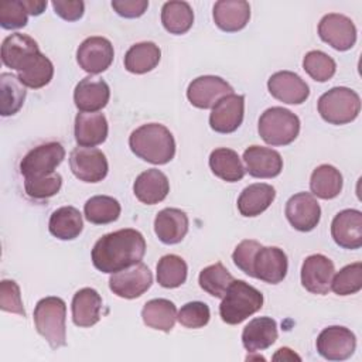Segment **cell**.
I'll return each instance as SVG.
<instances>
[{
  "instance_id": "obj_1",
  "label": "cell",
  "mask_w": 362,
  "mask_h": 362,
  "mask_svg": "<svg viewBox=\"0 0 362 362\" xmlns=\"http://www.w3.org/2000/svg\"><path fill=\"white\" fill-rule=\"evenodd\" d=\"M146 253L143 235L132 228L103 235L92 249V263L102 272L113 274L141 262Z\"/></svg>"
},
{
  "instance_id": "obj_2",
  "label": "cell",
  "mask_w": 362,
  "mask_h": 362,
  "mask_svg": "<svg viewBox=\"0 0 362 362\" xmlns=\"http://www.w3.org/2000/svg\"><path fill=\"white\" fill-rule=\"evenodd\" d=\"M129 146L139 158L157 165L170 163L175 156L174 136L161 123H147L133 130Z\"/></svg>"
},
{
  "instance_id": "obj_3",
  "label": "cell",
  "mask_w": 362,
  "mask_h": 362,
  "mask_svg": "<svg viewBox=\"0 0 362 362\" xmlns=\"http://www.w3.org/2000/svg\"><path fill=\"white\" fill-rule=\"evenodd\" d=\"M263 307V294L243 280H233L219 305L223 322L238 325Z\"/></svg>"
},
{
  "instance_id": "obj_4",
  "label": "cell",
  "mask_w": 362,
  "mask_h": 362,
  "mask_svg": "<svg viewBox=\"0 0 362 362\" xmlns=\"http://www.w3.org/2000/svg\"><path fill=\"white\" fill-rule=\"evenodd\" d=\"M66 304L62 298L49 296L41 298L34 308V324L37 332L52 349L66 345Z\"/></svg>"
},
{
  "instance_id": "obj_5",
  "label": "cell",
  "mask_w": 362,
  "mask_h": 362,
  "mask_svg": "<svg viewBox=\"0 0 362 362\" xmlns=\"http://www.w3.org/2000/svg\"><path fill=\"white\" fill-rule=\"evenodd\" d=\"M257 132L262 140L270 146H287L300 133V119L288 109L273 106L259 117Z\"/></svg>"
},
{
  "instance_id": "obj_6",
  "label": "cell",
  "mask_w": 362,
  "mask_h": 362,
  "mask_svg": "<svg viewBox=\"0 0 362 362\" xmlns=\"http://www.w3.org/2000/svg\"><path fill=\"white\" fill-rule=\"evenodd\" d=\"M318 113L329 124H346L354 122L361 110L359 95L346 88L335 86L318 99Z\"/></svg>"
},
{
  "instance_id": "obj_7",
  "label": "cell",
  "mask_w": 362,
  "mask_h": 362,
  "mask_svg": "<svg viewBox=\"0 0 362 362\" xmlns=\"http://www.w3.org/2000/svg\"><path fill=\"white\" fill-rule=\"evenodd\" d=\"M65 148L58 141H48L31 148L20 161V173L24 178H34L55 173L64 161Z\"/></svg>"
},
{
  "instance_id": "obj_8",
  "label": "cell",
  "mask_w": 362,
  "mask_h": 362,
  "mask_svg": "<svg viewBox=\"0 0 362 362\" xmlns=\"http://www.w3.org/2000/svg\"><path fill=\"white\" fill-rule=\"evenodd\" d=\"M153 284L150 269L139 262L127 269L116 272L109 279V288L120 298H137L144 294Z\"/></svg>"
},
{
  "instance_id": "obj_9",
  "label": "cell",
  "mask_w": 362,
  "mask_h": 362,
  "mask_svg": "<svg viewBox=\"0 0 362 362\" xmlns=\"http://www.w3.org/2000/svg\"><path fill=\"white\" fill-rule=\"evenodd\" d=\"M315 346L324 359L345 361L354 355L356 348V338L349 328L331 325L320 332Z\"/></svg>"
},
{
  "instance_id": "obj_10",
  "label": "cell",
  "mask_w": 362,
  "mask_h": 362,
  "mask_svg": "<svg viewBox=\"0 0 362 362\" xmlns=\"http://www.w3.org/2000/svg\"><path fill=\"white\" fill-rule=\"evenodd\" d=\"M72 174L83 182H99L109 171L106 156L93 147H76L69 154Z\"/></svg>"
},
{
  "instance_id": "obj_11",
  "label": "cell",
  "mask_w": 362,
  "mask_h": 362,
  "mask_svg": "<svg viewBox=\"0 0 362 362\" xmlns=\"http://www.w3.org/2000/svg\"><path fill=\"white\" fill-rule=\"evenodd\" d=\"M112 42L99 35L85 38L76 49V62L88 74L96 75L106 71L113 62Z\"/></svg>"
},
{
  "instance_id": "obj_12",
  "label": "cell",
  "mask_w": 362,
  "mask_h": 362,
  "mask_svg": "<svg viewBox=\"0 0 362 362\" xmlns=\"http://www.w3.org/2000/svg\"><path fill=\"white\" fill-rule=\"evenodd\" d=\"M318 35L334 49L348 51L356 42V27L349 17L329 13L320 20Z\"/></svg>"
},
{
  "instance_id": "obj_13",
  "label": "cell",
  "mask_w": 362,
  "mask_h": 362,
  "mask_svg": "<svg viewBox=\"0 0 362 362\" xmlns=\"http://www.w3.org/2000/svg\"><path fill=\"white\" fill-rule=\"evenodd\" d=\"M233 93V88L221 76L204 75L195 78L187 88V98L198 109H211L219 99Z\"/></svg>"
},
{
  "instance_id": "obj_14",
  "label": "cell",
  "mask_w": 362,
  "mask_h": 362,
  "mask_svg": "<svg viewBox=\"0 0 362 362\" xmlns=\"http://www.w3.org/2000/svg\"><path fill=\"white\" fill-rule=\"evenodd\" d=\"M252 269V277L269 284H277L287 274V255L277 246H260L255 255Z\"/></svg>"
},
{
  "instance_id": "obj_15",
  "label": "cell",
  "mask_w": 362,
  "mask_h": 362,
  "mask_svg": "<svg viewBox=\"0 0 362 362\" xmlns=\"http://www.w3.org/2000/svg\"><path fill=\"white\" fill-rule=\"evenodd\" d=\"M245 96L230 93L216 102L209 115V126L214 132L228 134L238 130L243 122Z\"/></svg>"
},
{
  "instance_id": "obj_16",
  "label": "cell",
  "mask_w": 362,
  "mask_h": 362,
  "mask_svg": "<svg viewBox=\"0 0 362 362\" xmlns=\"http://www.w3.org/2000/svg\"><path fill=\"white\" fill-rule=\"evenodd\" d=\"M290 225L300 232L313 230L321 219V208L310 192H298L288 198L284 209Z\"/></svg>"
},
{
  "instance_id": "obj_17",
  "label": "cell",
  "mask_w": 362,
  "mask_h": 362,
  "mask_svg": "<svg viewBox=\"0 0 362 362\" xmlns=\"http://www.w3.org/2000/svg\"><path fill=\"white\" fill-rule=\"evenodd\" d=\"M273 98L287 105H301L310 96V88L300 75L291 71L274 72L267 81Z\"/></svg>"
},
{
  "instance_id": "obj_18",
  "label": "cell",
  "mask_w": 362,
  "mask_h": 362,
  "mask_svg": "<svg viewBox=\"0 0 362 362\" xmlns=\"http://www.w3.org/2000/svg\"><path fill=\"white\" fill-rule=\"evenodd\" d=\"M334 272V263L331 259L320 253L311 255L303 262L301 284L307 291L324 296L331 290Z\"/></svg>"
},
{
  "instance_id": "obj_19",
  "label": "cell",
  "mask_w": 362,
  "mask_h": 362,
  "mask_svg": "<svg viewBox=\"0 0 362 362\" xmlns=\"http://www.w3.org/2000/svg\"><path fill=\"white\" fill-rule=\"evenodd\" d=\"M331 236L344 249H359L362 246V212L358 209L338 212L331 223Z\"/></svg>"
},
{
  "instance_id": "obj_20",
  "label": "cell",
  "mask_w": 362,
  "mask_h": 362,
  "mask_svg": "<svg viewBox=\"0 0 362 362\" xmlns=\"http://www.w3.org/2000/svg\"><path fill=\"white\" fill-rule=\"evenodd\" d=\"M109 99V85L103 79L95 76H86L81 79L74 90V102L81 112H99L107 105Z\"/></svg>"
},
{
  "instance_id": "obj_21",
  "label": "cell",
  "mask_w": 362,
  "mask_h": 362,
  "mask_svg": "<svg viewBox=\"0 0 362 362\" xmlns=\"http://www.w3.org/2000/svg\"><path fill=\"white\" fill-rule=\"evenodd\" d=\"M243 161L246 171L255 178H274L283 170V158L279 151L256 144L243 151Z\"/></svg>"
},
{
  "instance_id": "obj_22",
  "label": "cell",
  "mask_w": 362,
  "mask_h": 362,
  "mask_svg": "<svg viewBox=\"0 0 362 362\" xmlns=\"http://www.w3.org/2000/svg\"><path fill=\"white\" fill-rule=\"evenodd\" d=\"M188 226L187 214L178 208H164L154 219V232L160 242L165 245L180 243L185 238Z\"/></svg>"
},
{
  "instance_id": "obj_23",
  "label": "cell",
  "mask_w": 362,
  "mask_h": 362,
  "mask_svg": "<svg viewBox=\"0 0 362 362\" xmlns=\"http://www.w3.org/2000/svg\"><path fill=\"white\" fill-rule=\"evenodd\" d=\"M133 192L140 202L154 205L165 199L170 192V182L163 171L150 168L137 175L133 184Z\"/></svg>"
},
{
  "instance_id": "obj_24",
  "label": "cell",
  "mask_w": 362,
  "mask_h": 362,
  "mask_svg": "<svg viewBox=\"0 0 362 362\" xmlns=\"http://www.w3.org/2000/svg\"><path fill=\"white\" fill-rule=\"evenodd\" d=\"M212 17L222 31L236 33L249 23L250 6L243 0H219L214 6Z\"/></svg>"
},
{
  "instance_id": "obj_25",
  "label": "cell",
  "mask_w": 362,
  "mask_h": 362,
  "mask_svg": "<svg viewBox=\"0 0 362 362\" xmlns=\"http://www.w3.org/2000/svg\"><path fill=\"white\" fill-rule=\"evenodd\" d=\"M109 126L103 113L81 112L75 117V140L81 147H95L107 137Z\"/></svg>"
},
{
  "instance_id": "obj_26",
  "label": "cell",
  "mask_w": 362,
  "mask_h": 362,
  "mask_svg": "<svg viewBox=\"0 0 362 362\" xmlns=\"http://www.w3.org/2000/svg\"><path fill=\"white\" fill-rule=\"evenodd\" d=\"M71 308L74 324L81 328H89L100 320L102 297L95 288L83 287L74 294Z\"/></svg>"
},
{
  "instance_id": "obj_27",
  "label": "cell",
  "mask_w": 362,
  "mask_h": 362,
  "mask_svg": "<svg viewBox=\"0 0 362 362\" xmlns=\"http://www.w3.org/2000/svg\"><path fill=\"white\" fill-rule=\"evenodd\" d=\"M277 335V324L272 317H256L243 328L242 344L246 351L257 352L272 346Z\"/></svg>"
},
{
  "instance_id": "obj_28",
  "label": "cell",
  "mask_w": 362,
  "mask_h": 362,
  "mask_svg": "<svg viewBox=\"0 0 362 362\" xmlns=\"http://www.w3.org/2000/svg\"><path fill=\"white\" fill-rule=\"evenodd\" d=\"M276 189L270 184H250L240 192L238 198V209L240 215L253 218L263 214L274 201Z\"/></svg>"
},
{
  "instance_id": "obj_29",
  "label": "cell",
  "mask_w": 362,
  "mask_h": 362,
  "mask_svg": "<svg viewBox=\"0 0 362 362\" xmlns=\"http://www.w3.org/2000/svg\"><path fill=\"white\" fill-rule=\"evenodd\" d=\"M38 51V44L33 37L21 33H14L3 40L0 55L3 64L7 68L18 71L24 61Z\"/></svg>"
},
{
  "instance_id": "obj_30",
  "label": "cell",
  "mask_w": 362,
  "mask_h": 362,
  "mask_svg": "<svg viewBox=\"0 0 362 362\" xmlns=\"http://www.w3.org/2000/svg\"><path fill=\"white\" fill-rule=\"evenodd\" d=\"M17 76L24 86L40 89L51 82L54 76V65L48 57L38 51L24 61L17 71Z\"/></svg>"
},
{
  "instance_id": "obj_31",
  "label": "cell",
  "mask_w": 362,
  "mask_h": 362,
  "mask_svg": "<svg viewBox=\"0 0 362 362\" xmlns=\"http://www.w3.org/2000/svg\"><path fill=\"white\" fill-rule=\"evenodd\" d=\"M48 229L49 233L59 240H72L78 238L83 229L82 215L75 206H61L51 214Z\"/></svg>"
},
{
  "instance_id": "obj_32",
  "label": "cell",
  "mask_w": 362,
  "mask_h": 362,
  "mask_svg": "<svg viewBox=\"0 0 362 362\" xmlns=\"http://www.w3.org/2000/svg\"><path fill=\"white\" fill-rule=\"evenodd\" d=\"M209 168L218 178L226 182H236L242 180L246 173L238 153L226 147H219L211 151Z\"/></svg>"
},
{
  "instance_id": "obj_33",
  "label": "cell",
  "mask_w": 362,
  "mask_h": 362,
  "mask_svg": "<svg viewBox=\"0 0 362 362\" xmlns=\"http://www.w3.org/2000/svg\"><path fill=\"white\" fill-rule=\"evenodd\" d=\"M161 58V51L157 44L143 41L132 45L124 54V68L132 74H147L153 71Z\"/></svg>"
},
{
  "instance_id": "obj_34",
  "label": "cell",
  "mask_w": 362,
  "mask_h": 362,
  "mask_svg": "<svg viewBox=\"0 0 362 362\" xmlns=\"http://www.w3.org/2000/svg\"><path fill=\"white\" fill-rule=\"evenodd\" d=\"M141 318L148 328L170 332L177 320L175 304L167 298L148 300L143 305Z\"/></svg>"
},
{
  "instance_id": "obj_35",
  "label": "cell",
  "mask_w": 362,
  "mask_h": 362,
  "mask_svg": "<svg viewBox=\"0 0 362 362\" xmlns=\"http://www.w3.org/2000/svg\"><path fill=\"white\" fill-rule=\"evenodd\" d=\"M342 175L331 164L318 165L310 178L311 192L321 199H332L342 191Z\"/></svg>"
},
{
  "instance_id": "obj_36",
  "label": "cell",
  "mask_w": 362,
  "mask_h": 362,
  "mask_svg": "<svg viewBox=\"0 0 362 362\" xmlns=\"http://www.w3.org/2000/svg\"><path fill=\"white\" fill-rule=\"evenodd\" d=\"M25 86L21 83L18 76L3 72L0 75V115L13 116L16 115L25 100Z\"/></svg>"
},
{
  "instance_id": "obj_37",
  "label": "cell",
  "mask_w": 362,
  "mask_h": 362,
  "mask_svg": "<svg viewBox=\"0 0 362 362\" xmlns=\"http://www.w3.org/2000/svg\"><path fill=\"white\" fill-rule=\"evenodd\" d=\"M161 23L170 34H185L194 24V11L187 1H167L161 8Z\"/></svg>"
},
{
  "instance_id": "obj_38",
  "label": "cell",
  "mask_w": 362,
  "mask_h": 362,
  "mask_svg": "<svg viewBox=\"0 0 362 362\" xmlns=\"http://www.w3.org/2000/svg\"><path fill=\"white\" fill-rule=\"evenodd\" d=\"M122 208L116 198L109 195H95L85 202V218L95 225H106L117 221Z\"/></svg>"
},
{
  "instance_id": "obj_39",
  "label": "cell",
  "mask_w": 362,
  "mask_h": 362,
  "mask_svg": "<svg viewBox=\"0 0 362 362\" xmlns=\"http://www.w3.org/2000/svg\"><path fill=\"white\" fill-rule=\"evenodd\" d=\"M188 266L177 255H165L157 263V283L164 288H175L185 283Z\"/></svg>"
},
{
  "instance_id": "obj_40",
  "label": "cell",
  "mask_w": 362,
  "mask_h": 362,
  "mask_svg": "<svg viewBox=\"0 0 362 362\" xmlns=\"http://www.w3.org/2000/svg\"><path fill=\"white\" fill-rule=\"evenodd\" d=\"M233 280V276L221 262L206 266L205 269L201 270L198 276L199 287L209 296L218 298H222L225 296L228 287L232 284Z\"/></svg>"
},
{
  "instance_id": "obj_41",
  "label": "cell",
  "mask_w": 362,
  "mask_h": 362,
  "mask_svg": "<svg viewBox=\"0 0 362 362\" xmlns=\"http://www.w3.org/2000/svg\"><path fill=\"white\" fill-rule=\"evenodd\" d=\"M303 68L314 81L327 82L335 75L337 64L328 54L314 49L304 55Z\"/></svg>"
},
{
  "instance_id": "obj_42",
  "label": "cell",
  "mask_w": 362,
  "mask_h": 362,
  "mask_svg": "<svg viewBox=\"0 0 362 362\" xmlns=\"http://www.w3.org/2000/svg\"><path fill=\"white\" fill-rule=\"evenodd\" d=\"M362 288V263H351L342 267L331 280V290L338 296H351Z\"/></svg>"
},
{
  "instance_id": "obj_43",
  "label": "cell",
  "mask_w": 362,
  "mask_h": 362,
  "mask_svg": "<svg viewBox=\"0 0 362 362\" xmlns=\"http://www.w3.org/2000/svg\"><path fill=\"white\" fill-rule=\"evenodd\" d=\"M62 187V177L58 173H51L41 177L24 178L25 194L37 201L47 199L59 192Z\"/></svg>"
},
{
  "instance_id": "obj_44",
  "label": "cell",
  "mask_w": 362,
  "mask_h": 362,
  "mask_svg": "<svg viewBox=\"0 0 362 362\" xmlns=\"http://www.w3.org/2000/svg\"><path fill=\"white\" fill-rule=\"evenodd\" d=\"M209 307L202 301H189L184 304L177 315L178 322L185 328H202L209 322Z\"/></svg>"
},
{
  "instance_id": "obj_45",
  "label": "cell",
  "mask_w": 362,
  "mask_h": 362,
  "mask_svg": "<svg viewBox=\"0 0 362 362\" xmlns=\"http://www.w3.org/2000/svg\"><path fill=\"white\" fill-rule=\"evenodd\" d=\"M28 23V11L23 0H8L0 3V25L4 30H16L25 27Z\"/></svg>"
},
{
  "instance_id": "obj_46",
  "label": "cell",
  "mask_w": 362,
  "mask_h": 362,
  "mask_svg": "<svg viewBox=\"0 0 362 362\" xmlns=\"http://www.w3.org/2000/svg\"><path fill=\"white\" fill-rule=\"evenodd\" d=\"M0 308L7 313H13L25 317V310L21 300L20 287L14 280H1L0 283Z\"/></svg>"
},
{
  "instance_id": "obj_47",
  "label": "cell",
  "mask_w": 362,
  "mask_h": 362,
  "mask_svg": "<svg viewBox=\"0 0 362 362\" xmlns=\"http://www.w3.org/2000/svg\"><path fill=\"white\" fill-rule=\"evenodd\" d=\"M262 245L257 240L253 239H245L242 240L232 253V260L238 269H240L245 274L253 276V259L256 252L259 250Z\"/></svg>"
},
{
  "instance_id": "obj_48",
  "label": "cell",
  "mask_w": 362,
  "mask_h": 362,
  "mask_svg": "<svg viewBox=\"0 0 362 362\" xmlns=\"http://www.w3.org/2000/svg\"><path fill=\"white\" fill-rule=\"evenodd\" d=\"M55 14L65 21H76L83 16L85 3L82 0H52Z\"/></svg>"
},
{
  "instance_id": "obj_49",
  "label": "cell",
  "mask_w": 362,
  "mask_h": 362,
  "mask_svg": "<svg viewBox=\"0 0 362 362\" xmlns=\"http://www.w3.org/2000/svg\"><path fill=\"white\" fill-rule=\"evenodd\" d=\"M113 10L124 18H137L143 16L148 7L147 0H113Z\"/></svg>"
},
{
  "instance_id": "obj_50",
  "label": "cell",
  "mask_w": 362,
  "mask_h": 362,
  "mask_svg": "<svg viewBox=\"0 0 362 362\" xmlns=\"http://www.w3.org/2000/svg\"><path fill=\"white\" fill-rule=\"evenodd\" d=\"M23 3L31 16H40L47 7V0H23Z\"/></svg>"
},
{
  "instance_id": "obj_51",
  "label": "cell",
  "mask_w": 362,
  "mask_h": 362,
  "mask_svg": "<svg viewBox=\"0 0 362 362\" xmlns=\"http://www.w3.org/2000/svg\"><path fill=\"white\" fill-rule=\"evenodd\" d=\"M274 361L277 359H298L300 361V356L296 355L290 348H280L277 349V354L273 356Z\"/></svg>"
}]
</instances>
